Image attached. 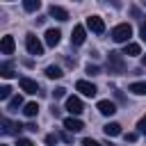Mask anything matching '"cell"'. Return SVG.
Here are the masks:
<instances>
[{"label": "cell", "mask_w": 146, "mask_h": 146, "mask_svg": "<svg viewBox=\"0 0 146 146\" xmlns=\"http://www.w3.org/2000/svg\"><path fill=\"white\" fill-rule=\"evenodd\" d=\"M2 146H7V144H2Z\"/></svg>", "instance_id": "obj_35"}, {"label": "cell", "mask_w": 146, "mask_h": 146, "mask_svg": "<svg viewBox=\"0 0 146 146\" xmlns=\"http://www.w3.org/2000/svg\"><path fill=\"white\" fill-rule=\"evenodd\" d=\"M48 14H50L52 18H57V21H68V11H66L64 7H57V5H52V7L48 9Z\"/></svg>", "instance_id": "obj_14"}, {"label": "cell", "mask_w": 146, "mask_h": 146, "mask_svg": "<svg viewBox=\"0 0 146 146\" xmlns=\"http://www.w3.org/2000/svg\"><path fill=\"white\" fill-rule=\"evenodd\" d=\"M110 36H112V41H116V43H130L132 27H130L128 23H121V25H116V27L110 32Z\"/></svg>", "instance_id": "obj_2"}, {"label": "cell", "mask_w": 146, "mask_h": 146, "mask_svg": "<svg viewBox=\"0 0 146 146\" xmlns=\"http://www.w3.org/2000/svg\"><path fill=\"white\" fill-rule=\"evenodd\" d=\"M59 39H62V32H59V30H55V27H50V30H46V46H50V48H55V46L59 43Z\"/></svg>", "instance_id": "obj_11"}, {"label": "cell", "mask_w": 146, "mask_h": 146, "mask_svg": "<svg viewBox=\"0 0 146 146\" xmlns=\"http://www.w3.org/2000/svg\"><path fill=\"white\" fill-rule=\"evenodd\" d=\"M82 146H100V144H98L96 139H91V137H84V139H82Z\"/></svg>", "instance_id": "obj_26"}, {"label": "cell", "mask_w": 146, "mask_h": 146, "mask_svg": "<svg viewBox=\"0 0 146 146\" xmlns=\"http://www.w3.org/2000/svg\"><path fill=\"white\" fill-rule=\"evenodd\" d=\"M123 55H128V57H137V55H141V48H139V43H125V48H123Z\"/></svg>", "instance_id": "obj_16"}, {"label": "cell", "mask_w": 146, "mask_h": 146, "mask_svg": "<svg viewBox=\"0 0 146 146\" xmlns=\"http://www.w3.org/2000/svg\"><path fill=\"white\" fill-rule=\"evenodd\" d=\"M46 75H48L50 80H57V78L64 75V71H62L59 66H46Z\"/></svg>", "instance_id": "obj_20"}, {"label": "cell", "mask_w": 146, "mask_h": 146, "mask_svg": "<svg viewBox=\"0 0 146 146\" xmlns=\"http://www.w3.org/2000/svg\"><path fill=\"white\" fill-rule=\"evenodd\" d=\"M123 139L125 141H137V132H128V135H123Z\"/></svg>", "instance_id": "obj_29"}, {"label": "cell", "mask_w": 146, "mask_h": 146, "mask_svg": "<svg viewBox=\"0 0 146 146\" xmlns=\"http://www.w3.org/2000/svg\"><path fill=\"white\" fill-rule=\"evenodd\" d=\"M75 89H78L82 96H89V98L96 96V91H98L96 84H94V82H87V80H78V82H75Z\"/></svg>", "instance_id": "obj_6"}, {"label": "cell", "mask_w": 146, "mask_h": 146, "mask_svg": "<svg viewBox=\"0 0 146 146\" xmlns=\"http://www.w3.org/2000/svg\"><path fill=\"white\" fill-rule=\"evenodd\" d=\"M87 27H89L94 34H103V32H105V23H103L100 16H89V18H87Z\"/></svg>", "instance_id": "obj_7"}, {"label": "cell", "mask_w": 146, "mask_h": 146, "mask_svg": "<svg viewBox=\"0 0 146 146\" xmlns=\"http://www.w3.org/2000/svg\"><path fill=\"white\" fill-rule=\"evenodd\" d=\"M62 139H64V141H73V135L66 130V132H62Z\"/></svg>", "instance_id": "obj_32"}, {"label": "cell", "mask_w": 146, "mask_h": 146, "mask_svg": "<svg viewBox=\"0 0 146 146\" xmlns=\"http://www.w3.org/2000/svg\"><path fill=\"white\" fill-rule=\"evenodd\" d=\"M130 14H132L135 18H141V11H139V9H130Z\"/></svg>", "instance_id": "obj_33"}, {"label": "cell", "mask_w": 146, "mask_h": 146, "mask_svg": "<svg viewBox=\"0 0 146 146\" xmlns=\"http://www.w3.org/2000/svg\"><path fill=\"white\" fill-rule=\"evenodd\" d=\"M0 75L2 78H14L16 73H14V64L11 62H2L0 64Z\"/></svg>", "instance_id": "obj_17"}, {"label": "cell", "mask_w": 146, "mask_h": 146, "mask_svg": "<svg viewBox=\"0 0 146 146\" xmlns=\"http://www.w3.org/2000/svg\"><path fill=\"white\" fill-rule=\"evenodd\" d=\"M66 110H68L73 116H78V114L84 112V105H82V100H80L78 96H68V98H66Z\"/></svg>", "instance_id": "obj_5"}, {"label": "cell", "mask_w": 146, "mask_h": 146, "mask_svg": "<svg viewBox=\"0 0 146 146\" xmlns=\"http://www.w3.org/2000/svg\"><path fill=\"white\" fill-rule=\"evenodd\" d=\"M23 114H25L27 119L36 116V114H39V105H36V103H27V105H23Z\"/></svg>", "instance_id": "obj_19"}, {"label": "cell", "mask_w": 146, "mask_h": 146, "mask_svg": "<svg viewBox=\"0 0 146 146\" xmlns=\"http://www.w3.org/2000/svg\"><path fill=\"white\" fill-rule=\"evenodd\" d=\"M9 96H11V87H9V84H2V87H0V98L7 100Z\"/></svg>", "instance_id": "obj_23"}, {"label": "cell", "mask_w": 146, "mask_h": 146, "mask_svg": "<svg viewBox=\"0 0 146 146\" xmlns=\"http://www.w3.org/2000/svg\"><path fill=\"white\" fill-rule=\"evenodd\" d=\"M128 91L135 94V96H146V82H132L128 87Z\"/></svg>", "instance_id": "obj_15"}, {"label": "cell", "mask_w": 146, "mask_h": 146, "mask_svg": "<svg viewBox=\"0 0 146 146\" xmlns=\"http://www.w3.org/2000/svg\"><path fill=\"white\" fill-rule=\"evenodd\" d=\"M87 75H100V66H96V64H87Z\"/></svg>", "instance_id": "obj_24"}, {"label": "cell", "mask_w": 146, "mask_h": 146, "mask_svg": "<svg viewBox=\"0 0 146 146\" xmlns=\"http://www.w3.org/2000/svg\"><path fill=\"white\" fill-rule=\"evenodd\" d=\"M0 125H2V132H5V135H21V130L25 128L23 123H14V121H9L7 116H0Z\"/></svg>", "instance_id": "obj_4"}, {"label": "cell", "mask_w": 146, "mask_h": 146, "mask_svg": "<svg viewBox=\"0 0 146 146\" xmlns=\"http://www.w3.org/2000/svg\"><path fill=\"white\" fill-rule=\"evenodd\" d=\"M141 64H144V66H146V55H141Z\"/></svg>", "instance_id": "obj_34"}, {"label": "cell", "mask_w": 146, "mask_h": 146, "mask_svg": "<svg viewBox=\"0 0 146 146\" xmlns=\"http://www.w3.org/2000/svg\"><path fill=\"white\" fill-rule=\"evenodd\" d=\"M14 48H16L14 36H11V34L2 36V41H0V52H2V55H14Z\"/></svg>", "instance_id": "obj_9"}, {"label": "cell", "mask_w": 146, "mask_h": 146, "mask_svg": "<svg viewBox=\"0 0 146 146\" xmlns=\"http://www.w3.org/2000/svg\"><path fill=\"white\" fill-rule=\"evenodd\" d=\"M18 84H21V89H23L25 94H36V91H39V84H36L34 80H30V78H21Z\"/></svg>", "instance_id": "obj_12"}, {"label": "cell", "mask_w": 146, "mask_h": 146, "mask_svg": "<svg viewBox=\"0 0 146 146\" xmlns=\"http://www.w3.org/2000/svg\"><path fill=\"white\" fill-rule=\"evenodd\" d=\"M137 128H139V132H144V135H146V114H144V116L139 119V123H137Z\"/></svg>", "instance_id": "obj_27"}, {"label": "cell", "mask_w": 146, "mask_h": 146, "mask_svg": "<svg viewBox=\"0 0 146 146\" xmlns=\"http://www.w3.org/2000/svg\"><path fill=\"white\" fill-rule=\"evenodd\" d=\"M98 112H100L103 116H112V114L116 112V105H114L112 100H98Z\"/></svg>", "instance_id": "obj_13"}, {"label": "cell", "mask_w": 146, "mask_h": 146, "mask_svg": "<svg viewBox=\"0 0 146 146\" xmlns=\"http://www.w3.org/2000/svg\"><path fill=\"white\" fill-rule=\"evenodd\" d=\"M64 128H66L68 132H80V130L84 128V123H82L78 116H68V119H64Z\"/></svg>", "instance_id": "obj_10"}, {"label": "cell", "mask_w": 146, "mask_h": 146, "mask_svg": "<svg viewBox=\"0 0 146 146\" xmlns=\"http://www.w3.org/2000/svg\"><path fill=\"white\" fill-rule=\"evenodd\" d=\"M103 132H105L107 137H116V135H121V125L112 121V123H107V125L103 128Z\"/></svg>", "instance_id": "obj_18"}, {"label": "cell", "mask_w": 146, "mask_h": 146, "mask_svg": "<svg viewBox=\"0 0 146 146\" xmlns=\"http://www.w3.org/2000/svg\"><path fill=\"white\" fill-rule=\"evenodd\" d=\"M144 5H146V0H144Z\"/></svg>", "instance_id": "obj_36"}, {"label": "cell", "mask_w": 146, "mask_h": 146, "mask_svg": "<svg viewBox=\"0 0 146 146\" xmlns=\"http://www.w3.org/2000/svg\"><path fill=\"white\" fill-rule=\"evenodd\" d=\"M84 39H87V30H84V25H75L73 32H71V43H73V46H82Z\"/></svg>", "instance_id": "obj_8"}, {"label": "cell", "mask_w": 146, "mask_h": 146, "mask_svg": "<svg viewBox=\"0 0 146 146\" xmlns=\"http://www.w3.org/2000/svg\"><path fill=\"white\" fill-rule=\"evenodd\" d=\"M25 48H27V52L34 55V57H41V55H43V43H41L39 36L32 34V32L25 34Z\"/></svg>", "instance_id": "obj_3"}, {"label": "cell", "mask_w": 146, "mask_h": 146, "mask_svg": "<svg viewBox=\"0 0 146 146\" xmlns=\"http://www.w3.org/2000/svg\"><path fill=\"white\" fill-rule=\"evenodd\" d=\"M139 36H141V41H146V23H141V27H139Z\"/></svg>", "instance_id": "obj_31"}, {"label": "cell", "mask_w": 146, "mask_h": 146, "mask_svg": "<svg viewBox=\"0 0 146 146\" xmlns=\"http://www.w3.org/2000/svg\"><path fill=\"white\" fill-rule=\"evenodd\" d=\"M46 144H48V146L57 144V135H48V137H46Z\"/></svg>", "instance_id": "obj_30"}, {"label": "cell", "mask_w": 146, "mask_h": 146, "mask_svg": "<svg viewBox=\"0 0 146 146\" xmlns=\"http://www.w3.org/2000/svg\"><path fill=\"white\" fill-rule=\"evenodd\" d=\"M107 71H110L112 75H121V73H125V59H123V52L110 50V55H107Z\"/></svg>", "instance_id": "obj_1"}, {"label": "cell", "mask_w": 146, "mask_h": 146, "mask_svg": "<svg viewBox=\"0 0 146 146\" xmlns=\"http://www.w3.org/2000/svg\"><path fill=\"white\" fill-rule=\"evenodd\" d=\"M52 96H55V98H64V96H66V89H64V87H57V89L52 91Z\"/></svg>", "instance_id": "obj_25"}, {"label": "cell", "mask_w": 146, "mask_h": 146, "mask_svg": "<svg viewBox=\"0 0 146 146\" xmlns=\"http://www.w3.org/2000/svg\"><path fill=\"white\" fill-rule=\"evenodd\" d=\"M16 146H34L30 139H25V137H18V141H16Z\"/></svg>", "instance_id": "obj_28"}, {"label": "cell", "mask_w": 146, "mask_h": 146, "mask_svg": "<svg viewBox=\"0 0 146 146\" xmlns=\"http://www.w3.org/2000/svg\"><path fill=\"white\" fill-rule=\"evenodd\" d=\"M21 105H23V98H21V96H14V98H9V103H7V110H11V112H14V110H18Z\"/></svg>", "instance_id": "obj_22"}, {"label": "cell", "mask_w": 146, "mask_h": 146, "mask_svg": "<svg viewBox=\"0 0 146 146\" xmlns=\"http://www.w3.org/2000/svg\"><path fill=\"white\" fill-rule=\"evenodd\" d=\"M41 7V0H23V9L25 11H36Z\"/></svg>", "instance_id": "obj_21"}]
</instances>
